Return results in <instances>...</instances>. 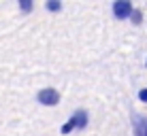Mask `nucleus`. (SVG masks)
I'll list each match as a JSON object with an SVG mask.
<instances>
[{
  "label": "nucleus",
  "instance_id": "nucleus-1",
  "mask_svg": "<svg viewBox=\"0 0 147 136\" xmlns=\"http://www.w3.org/2000/svg\"><path fill=\"white\" fill-rule=\"evenodd\" d=\"M58 100H60V96H58V92H55V89H43V92L38 94V102L49 104V107L58 104Z\"/></svg>",
  "mask_w": 147,
  "mask_h": 136
},
{
  "label": "nucleus",
  "instance_id": "nucleus-2",
  "mask_svg": "<svg viewBox=\"0 0 147 136\" xmlns=\"http://www.w3.org/2000/svg\"><path fill=\"white\" fill-rule=\"evenodd\" d=\"M113 11L117 17H128V15H132V4L128 0H119V2L113 4Z\"/></svg>",
  "mask_w": 147,
  "mask_h": 136
},
{
  "label": "nucleus",
  "instance_id": "nucleus-3",
  "mask_svg": "<svg viewBox=\"0 0 147 136\" xmlns=\"http://www.w3.org/2000/svg\"><path fill=\"white\" fill-rule=\"evenodd\" d=\"M70 121H73V125H79V128H83V125L88 123V119H85V113H77L73 119H70Z\"/></svg>",
  "mask_w": 147,
  "mask_h": 136
},
{
  "label": "nucleus",
  "instance_id": "nucleus-4",
  "mask_svg": "<svg viewBox=\"0 0 147 136\" xmlns=\"http://www.w3.org/2000/svg\"><path fill=\"white\" fill-rule=\"evenodd\" d=\"M75 125H73V121H68V123H64L62 125V134H66V132H70V130H73Z\"/></svg>",
  "mask_w": 147,
  "mask_h": 136
},
{
  "label": "nucleus",
  "instance_id": "nucleus-5",
  "mask_svg": "<svg viewBox=\"0 0 147 136\" xmlns=\"http://www.w3.org/2000/svg\"><path fill=\"white\" fill-rule=\"evenodd\" d=\"M139 136H147V121H143V125L139 128Z\"/></svg>",
  "mask_w": 147,
  "mask_h": 136
},
{
  "label": "nucleus",
  "instance_id": "nucleus-6",
  "mask_svg": "<svg viewBox=\"0 0 147 136\" xmlns=\"http://www.w3.org/2000/svg\"><path fill=\"white\" fill-rule=\"evenodd\" d=\"M47 9H49V11H58V9H60V2H47Z\"/></svg>",
  "mask_w": 147,
  "mask_h": 136
},
{
  "label": "nucleus",
  "instance_id": "nucleus-7",
  "mask_svg": "<svg viewBox=\"0 0 147 136\" xmlns=\"http://www.w3.org/2000/svg\"><path fill=\"white\" fill-rule=\"evenodd\" d=\"M132 21H134V23H139V21H141V13H139V11H134V13H132Z\"/></svg>",
  "mask_w": 147,
  "mask_h": 136
},
{
  "label": "nucleus",
  "instance_id": "nucleus-8",
  "mask_svg": "<svg viewBox=\"0 0 147 136\" xmlns=\"http://www.w3.org/2000/svg\"><path fill=\"white\" fill-rule=\"evenodd\" d=\"M139 98L143 100V102H147V89H141V92H139Z\"/></svg>",
  "mask_w": 147,
  "mask_h": 136
},
{
  "label": "nucleus",
  "instance_id": "nucleus-9",
  "mask_svg": "<svg viewBox=\"0 0 147 136\" xmlns=\"http://www.w3.org/2000/svg\"><path fill=\"white\" fill-rule=\"evenodd\" d=\"M30 7H32V4H30V2H28V0H24V2H22V9H24V11H28V9H30Z\"/></svg>",
  "mask_w": 147,
  "mask_h": 136
}]
</instances>
